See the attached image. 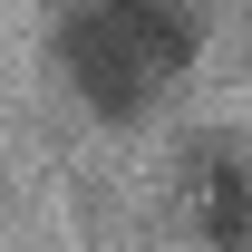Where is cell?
<instances>
[{
    "label": "cell",
    "mask_w": 252,
    "mask_h": 252,
    "mask_svg": "<svg viewBox=\"0 0 252 252\" xmlns=\"http://www.w3.org/2000/svg\"><path fill=\"white\" fill-rule=\"evenodd\" d=\"M185 194H194V223L214 233V243H243L252 233V165L233 146H194L185 156Z\"/></svg>",
    "instance_id": "cell-2"
},
{
    "label": "cell",
    "mask_w": 252,
    "mask_h": 252,
    "mask_svg": "<svg viewBox=\"0 0 252 252\" xmlns=\"http://www.w3.org/2000/svg\"><path fill=\"white\" fill-rule=\"evenodd\" d=\"M97 10H107V20L126 30V49L156 68V78L194 59V10H185V0H97Z\"/></svg>",
    "instance_id": "cell-3"
},
{
    "label": "cell",
    "mask_w": 252,
    "mask_h": 252,
    "mask_svg": "<svg viewBox=\"0 0 252 252\" xmlns=\"http://www.w3.org/2000/svg\"><path fill=\"white\" fill-rule=\"evenodd\" d=\"M59 68H68V88L88 97L97 117H136V107H146V88H156V68L126 49V30L97 10V0H78V10L59 20Z\"/></svg>",
    "instance_id": "cell-1"
}]
</instances>
